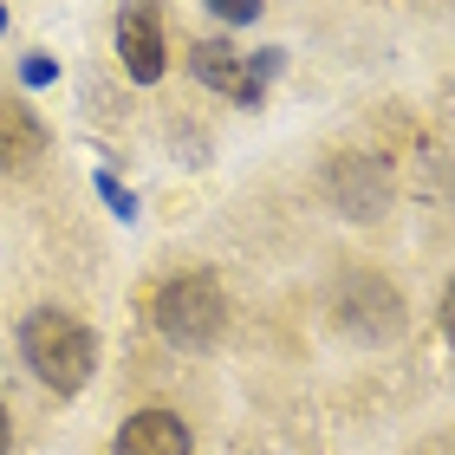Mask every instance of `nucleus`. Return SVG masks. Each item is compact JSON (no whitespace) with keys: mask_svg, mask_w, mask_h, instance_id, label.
I'll use <instances>...</instances> for the list:
<instances>
[{"mask_svg":"<svg viewBox=\"0 0 455 455\" xmlns=\"http://www.w3.org/2000/svg\"><path fill=\"white\" fill-rule=\"evenodd\" d=\"M7 443H13V423H7V403H0V455H7Z\"/></svg>","mask_w":455,"mask_h":455,"instance_id":"nucleus-11","label":"nucleus"},{"mask_svg":"<svg viewBox=\"0 0 455 455\" xmlns=\"http://www.w3.org/2000/svg\"><path fill=\"white\" fill-rule=\"evenodd\" d=\"M332 189H339V202H345L351 215H378L384 202H390L384 176H378V163H358V156L332 163Z\"/></svg>","mask_w":455,"mask_h":455,"instance_id":"nucleus-7","label":"nucleus"},{"mask_svg":"<svg viewBox=\"0 0 455 455\" xmlns=\"http://www.w3.org/2000/svg\"><path fill=\"white\" fill-rule=\"evenodd\" d=\"M92 182H98V196H105V209H111L117 221H137V196H131V189H124V182H117L111 170H98Z\"/></svg>","mask_w":455,"mask_h":455,"instance_id":"nucleus-8","label":"nucleus"},{"mask_svg":"<svg viewBox=\"0 0 455 455\" xmlns=\"http://www.w3.org/2000/svg\"><path fill=\"white\" fill-rule=\"evenodd\" d=\"M189 72L202 78L209 92H221V98H235V105H260V78L247 72V52H235L228 39H196V52H189Z\"/></svg>","mask_w":455,"mask_h":455,"instance_id":"nucleus-4","label":"nucleus"},{"mask_svg":"<svg viewBox=\"0 0 455 455\" xmlns=\"http://www.w3.org/2000/svg\"><path fill=\"white\" fill-rule=\"evenodd\" d=\"M117 455H189V423L176 410H137L117 429Z\"/></svg>","mask_w":455,"mask_h":455,"instance_id":"nucleus-5","label":"nucleus"},{"mask_svg":"<svg viewBox=\"0 0 455 455\" xmlns=\"http://www.w3.org/2000/svg\"><path fill=\"white\" fill-rule=\"evenodd\" d=\"M20 78H27V85H52V78H59V59L27 52V59H20Z\"/></svg>","mask_w":455,"mask_h":455,"instance_id":"nucleus-9","label":"nucleus"},{"mask_svg":"<svg viewBox=\"0 0 455 455\" xmlns=\"http://www.w3.org/2000/svg\"><path fill=\"white\" fill-rule=\"evenodd\" d=\"M20 358H27V371L46 390L72 397V390H85L92 371H98V339H92V325L72 319V313H33L20 325Z\"/></svg>","mask_w":455,"mask_h":455,"instance_id":"nucleus-1","label":"nucleus"},{"mask_svg":"<svg viewBox=\"0 0 455 455\" xmlns=\"http://www.w3.org/2000/svg\"><path fill=\"white\" fill-rule=\"evenodd\" d=\"M156 332L182 345V351H202L228 332V293L215 274H182L156 293Z\"/></svg>","mask_w":455,"mask_h":455,"instance_id":"nucleus-2","label":"nucleus"},{"mask_svg":"<svg viewBox=\"0 0 455 455\" xmlns=\"http://www.w3.org/2000/svg\"><path fill=\"white\" fill-rule=\"evenodd\" d=\"M117 59H124V72L137 78V85H150V78H163V13H156V0H124L117 7Z\"/></svg>","mask_w":455,"mask_h":455,"instance_id":"nucleus-3","label":"nucleus"},{"mask_svg":"<svg viewBox=\"0 0 455 455\" xmlns=\"http://www.w3.org/2000/svg\"><path fill=\"white\" fill-rule=\"evenodd\" d=\"M46 156V124L20 98H0V170H33Z\"/></svg>","mask_w":455,"mask_h":455,"instance_id":"nucleus-6","label":"nucleus"},{"mask_svg":"<svg viewBox=\"0 0 455 455\" xmlns=\"http://www.w3.org/2000/svg\"><path fill=\"white\" fill-rule=\"evenodd\" d=\"M0 33H7V7H0Z\"/></svg>","mask_w":455,"mask_h":455,"instance_id":"nucleus-12","label":"nucleus"},{"mask_svg":"<svg viewBox=\"0 0 455 455\" xmlns=\"http://www.w3.org/2000/svg\"><path fill=\"white\" fill-rule=\"evenodd\" d=\"M209 7L228 20V27H247V20H260V0H209Z\"/></svg>","mask_w":455,"mask_h":455,"instance_id":"nucleus-10","label":"nucleus"}]
</instances>
